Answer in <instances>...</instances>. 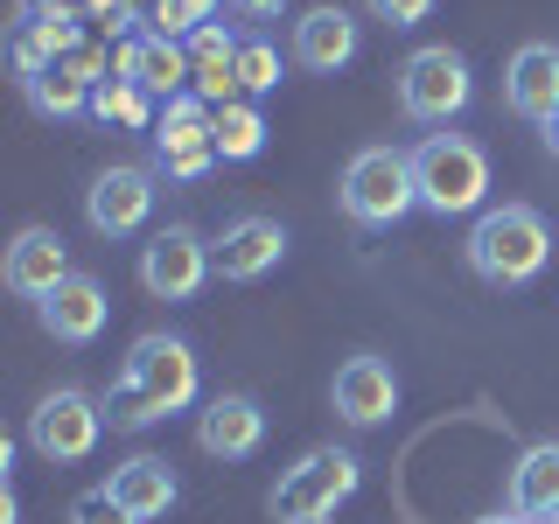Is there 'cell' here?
Returning a JSON list of instances; mask_svg holds the SVG:
<instances>
[{"label":"cell","mask_w":559,"mask_h":524,"mask_svg":"<svg viewBox=\"0 0 559 524\" xmlns=\"http://www.w3.org/2000/svg\"><path fill=\"white\" fill-rule=\"evenodd\" d=\"M462 259L483 287H532V279L552 266V224L538 217L532 203H497V210L476 217Z\"/></svg>","instance_id":"1"},{"label":"cell","mask_w":559,"mask_h":524,"mask_svg":"<svg viewBox=\"0 0 559 524\" xmlns=\"http://www.w3.org/2000/svg\"><path fill=\"white\" fill-rule=\"evenodd\" d=\"M413 182H419V210L468 217V210L489 203V154L468 133H427L413 147Z\"/></svg>","instance_id":"2"},{"label":"cell","mask_w":559,"mask_h":524,"mask_svg":"<svg viewBox=\"0 0 559 524\" xmlns=\"http://www.w3.org/2000/svg\"><path fill=\"white\" fill-rule=\"evenodd\" d=\"M336 203H343L349 224H364V231H392L399 217H413V210H419L413 154H399V147L349 154V168H343V182H336Z\"/></svg>","instance_id":"3"},{"label":"cell","mask_w":559,"mask_h":524,"mask_svg":"<svg viewBox=\"0 0 559 524\" xmlns=\"http://www.w3.org/2000/svg\"><path fill=\"white\" fill-rule=\"evenodd\" d=\"M357 483H364V462L349 448H308L301 462L273 483L266 511H273V524H329L357 497Z\"/></svg>","instance_id":"4"},{"label":"cell","mask_w":559,"mask_h":524,"mask_svg":"<svg viewBox=\"0 0 559 524\" xmlns=\"http://www.w3.org/2000/svg\"><path fill=\"white\" fill-rule=\"evenodd\" d=\"M476 98V78H468V57L448 43H427L399 63V112L413 127H454Z\"/></svg>","instance_id":"5"},{"label":"cell","mask_w":559,"mask_h":524,"mask_svg":"<svg viewBox=\"0 0 559 524\" xmlns=\"http://www.w3.org/2000/svg\"><path fill=\"white\" fill-rule=\"evenodd\" d=\"M147 147H154V175H168V182H203V175L224 162L217 154V105H203L197 92L168 98L162 119H154V133H147Z\"/></svg>","instance_id":"6"},{"label":"cell","mask_w":559,"mask_h":524,"mask_svg":"<svg viewBox=\"0 0 559 524\" xmlns=\"http://www.w3.org/2000/svg\"><path fill=\"white\" fill-rule=\"evenodd\" d=\"M98 433H105V398L78 392V384L43 392L35 413H28V448L43 454V462H84V454L98 448Z\"/></svg>","instance_id":"7"},{"label":"cell","mask_w":559,"mask_h":524,"mask_svg":"<svg viewBox=\"0 0 559 524\" xmlns=\"http://www.w3.org/2000/svg\"><path fill=\"white\" fill-rule=\"evenodd\" d=\"M119 378L133 384V392H147L154 406H162V419L168 413H189L197 406V349H189L182 336H162V329H154V336H140L133 349H127V364H119Z\"/></svg>","instance_id":"8"},{"label":"cell","mask_w":559,"mask_h":524,"mask_svg":"<svg viewBox=\"0 0 559 524\" xmlns=\"http://www.w3.org/2000/svg\"><path fill=\"white\" fill-rule=\"evenodd\" d=\"M210 273H217V259H210V245L189 224H162V231L140 245V287L154 301H197Z\"/></svg>","instance_id":"9"},{"label":"cell","mask_w":559,"mask_h":524,"mask_svg":"<svg viewBox=\"0 0 559 524\" xmlns=\"http://www.w3.org/2000/svg\"><path fill=\"white\" fill-rule=\"evenodd\" d=\"M162 175L154 168H133V162H112V168H98L92 175V189H84V217H92V231L98 238H133V231H147V217H154V203H162Z\"/></svg>","instance_id":"10"},{"label":"cell","mask_w":559,"mask_h":524,"mask_svg":"<svg viewBox=\"0 0 559 524\" xmlns=\"http://www.w3.org/2000/svg\"><path fill=\"white\" fill-rule=\"evenodd\" d=\"M112 78H127V84H140V92H147L154 105H168V98H182V92H189V43L140 28V35H127V43H119Z\"/></svg>","instance_id":"11"},{"label":"cell","mask_w":559,"mask_h":524,"mask_svg":"<svg viewBox=\"0 0 559 524\" xmlns=\"http://www.w3.org/2000/svg\"><path fill=\"white\" fill-rule=\"evenodd\" d=\"M70 273H78V266H70L63 238L49 231V224H28V231H14V245H8V266H0L8 294H14V301H35V308H43L49 294H57L63 279H70Z\"/></svg>","instance_id":"12"},{"label":"cell","mask_w":559,"mask_h":524,"mask_svg":"<svg viewBox=\"0 0 559 524\" xmlns=\"http://www.w3.org/2000/svg\"><path fill=\"white\" fill-rule=\"evenodd\" d=\"M197 448L217 462H245V454L266 448V406L245 392H217L197 406Z\"/></svg>","instance_id":"13"},{"label":"cell","mask_w":559,"mask_h":524,"mask_svg":"<svg viewBox=\"0 0 559 524\" xmlns=\"http://www.w3.org/2000/svg\"><path fill=\"white\" fill-rule=\"evenodd\" d=\"M210 259H217V279L252 287V279H266L287 259V231H280V217H231L224 238L210 245Z\"/></svg>","instance_id":"14"},{"label":"cell","mask_w":559,"mask_h":524,"mask_svg":"<svg viewBox=\"0 0 559 524\" xmlns=\"http://www.w3.org/2000/svg\"><path fill=\"white\" fill-rule=\"evenodd\" d=\"M364 49V28L349 8H308L301 22H294V63L314 70V78H336V70L357 63Z\"/></svg>","instance_id":"15"},{"label":"cell","mask_w":559,"mask_h":524,"mask_svg":"<svg viewBox=\"0 0 559 524\" xmlns=\"http://www.w3.org/2000/svg\"><path fill=\"white\" fill-rule=\"evenodd\" d=\"M105 314H112V301H105V279H98V273H70L63 287L49 294L43 308H35V322H43V329H49L57 343L84 349V343H98Z\"/></svg>","instance_id":"16"},{"label":"cell","mask_w":559,"mask_h":524,"mask_svg":"<svg viewBox=\"0 0 559 524\" xmlns=\"http://www.w3.org/2000/svg\"><path fill=\"white\" fill-rule=\"evenodd\" d=\"M329 398H336V413L349 427H384V419L399 413V378H392L384 357H349V364H336Z\"/></svg>","instance_id":"17"},{"label":"cell","mask_w":559,"mask_h":524,"mask_svg":"<svg viewBox=\"0 0 559 524\" xmlns=\"http://www.w3.org/2000/svg\"><path fill=\"white\" fill-rule=\"evenodd\" d=\"M503 105L532 127H546L559 112V43H524L511 70H503Z\"/></svg>","instance_id":"18"},{"label":"cell","mask_w":559,"mask_h":524,"mask_svg":"<svg viewBox=\"0 0 559 524\" xmlns=\"http://www.w3.org/2000/svg\"><path fill=\"white\" fill-rule=\"evenodd\" d=\"M503 511L532 517V524H552L559 517V441H532L518 454L511 483H503Z\"/></svg>","instance_id":"19"},{"label":"cell","mask_w":559,"mask_h":524,"mask_svg":"<svg viewBox=\"0 0 559 524\" xmlns=\"http://www.w3.org/2000/svg\"><path fill=\"white\" fill-rule=\"evenodd\" d=\"M238 43L245 35H231L224 22L189 35V92H197L203 105H231L238 98Z\"/></svg>","instance_id":"20"},{"label":"cell","mask_w":559,"mask_h":524,"mask_svg":"<svg viewBox=\"0 0 559 524\" xmlns=\"http://www.w3.org/2000/svg\"><path fill=\"white\" fill-rule=\"evenodd\" d=\"M105 489H112V497L127 503V511H133L140 524L168 517V511H175V497H182V483H175V468L162 462V454H133V462H119Z\"/></svg>","instance_id":"21"},{"label":"cell","mask_w":559,"mask_h":524,"mask_svg":"<svg viewBox=\"0 0 559 524\" xmlns=\"http://www.w3.org/2000/svg\"><path fill=\"white\" fill-rule=\"evenodd\" d=\"M22 92H28V105H35L43 119H78V112H92V92H98V84H84L70 63H49L43 78L22 84Z\"/></svg>","instance_id":"22"},{"label":"cell","mask_w":559,"mask_h":524,"mask_svg":"<svg viewBox=\"0 0 559 524\" xmlns=\"http://www.w3.org/2000/svg\"><path fill=\"white\" fill-rule=\"evenodd\" d=\"M92 119H98V127H127V133H154L162 105L140 92V84H127V78H105L92 92Z\"/></svg>","instance_id":"23"},{"label":"cell","mask_w":559,"mask_h":524,"mask_svg":"<svg viewBox=\"0 0 559 524\" xmlns=\"http://www.w3.org/2000/svg\"><path fill=\"white\" fill-rule=\"evenodd\" d=\"M217 154L224 162H259L266 154V112H259V98L217 105Z\"/></svg>","instance_id":"24"},{"label":"cell","mask_w":559,"mask_h":524,"mask_svg":"<svg viewBox=\"0 0 559 524\" xmlns=\"http://www.w3.org/2000/svg\"><path fill=\"white\" fill-rule=\"evenodd\" d=\"M224 8H231V0H154L147 22H154V35H175V43H189V35L217 28Z\"/></svg>","instance_id":"25"},{"label":"cell","mask_w":559,"mask_h":524,"mask_svg":"<svg viewBox=\"0 0 559 524\" xmlns=\"http://www.w3.org/2000/svg\"><path fill=\"white\" fill-rule=\"evenodd\" d=\"M238 92L245 98L280 92V49L266 43V35H245V43H238Z\"/></svg>","instance_id":"26"},{"label":"cell","mask_w":559,"mask_h":524,"mask_svg":"<svg viewBox=\"0 0 559 524\" xmlns=\"http://www.w3.org/2000/svg\"><path fill=\"white\" fill-rule=\"evenodd\" d=\"M154 419H162V406H154L147 392H133L127 378H112V392H105V427L140 433V427H154Z\"/></svg>","instance_id":"27"},{"label":"cell","mask_w":559,"mask_h":524,"mask_svg":"<svg viewBox=\"0 0 559 524\" xmlns=\"http://www.w3.org/2000/svg\"><path fill=\"white\" fill-rule=\"evenodd\" d=\"M70 524H140V517L112 497V489H84V497L70 503Z\"/></svg>","instance_id":"28"},{"label":"cell","mask_w":559,"mask_h":524,"mask_svg":"<svg viewBox=\"0 0 559 524\" xmlns=\"http://www.w3.org/2000/svg\"><path fill=\"white\" fill-rule=\"evenodd\" d=\"M364 8H371L384 28H419L433 14V0H364Z\"/></svg>","instance_id":"29"},{"label":"cell","mask_w":559,"mask_h":524,"mask_svg":"<svg viewBox=\"0 0 559 524\" xmlns=\"http://www.w3.org/2000/svg\"><path fill=\"white\" fill-rule=\"evenodd\" d=\"M231 8L245 14V22H273V14L287 8V0H231Z\"/></svg>","instance_id":"30"},{"label":"cell","mask_w":559,"mask_h":524,"mask_svg":"<svg viewBox=\"0 0 559 524\" xmlns=\"http://www.w3.org/2000/svg\"><path fill=\"white\" fill-rule=\"evenodd\" d=\"M538 133H546V154L559 162V112H552V119H546V127H538Z\"/></svg>","instance_id":"31"},{"label":"cell","mask_w":559,"mask_h":524,"mask_svg":"<svg viewBox=\"0 0 559 524\" xmlns=\"http://www.w3.org/2000/svg\"><path fill=\"white\" fill-rule=\"evenodd\" d=\"M476 524H532V517H518V511H497V517H476Z\"/></svg>","instance_id":"32"},{"label":"cell","mask_w":559,"mask_h":524,"mask_svg":"<svg viewBox=\"0 0 559 524\" xmlns=\"http://www.w3.org/2000/svg\"><path fill=\"white\" fill-rule=\"evenodd\" d=\"M552 524H559V517H552Z\"/></svg>","instance_id":"33"}]
</instances>
